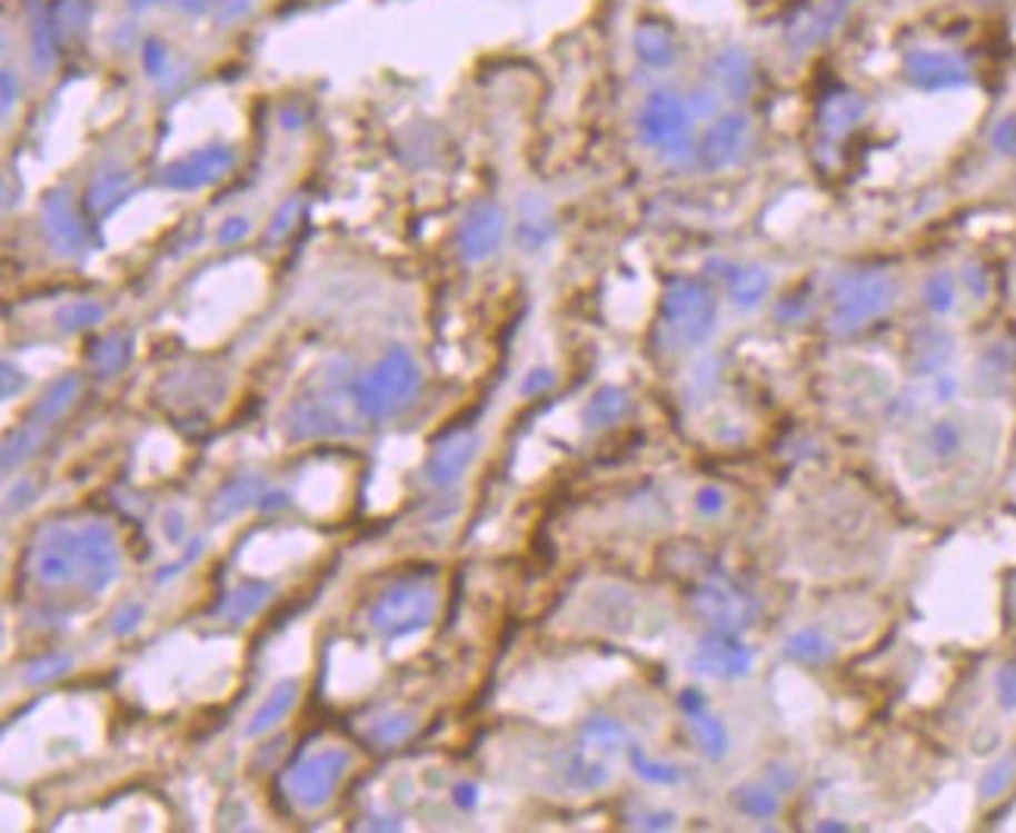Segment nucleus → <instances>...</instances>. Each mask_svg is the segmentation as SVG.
Segmentation results:
<instances>
[{
  "label": "nucleus",
  "mask_w": 1016,
  "mask_h": 833,
  "mask_svg": "<svg viewBox=\"0 0 1016 833\" xmlns=\"http://www.w3.org/2000/svg\"><path fill=\"white\" fill-rule=\"evenodd\" d=\"M424 370L408 349H389L380 361L351 383V408L365 420H392L417 401Z\"/></svg>",
  "instance_id": "1"
},
{
  "label": "nucleus",
  "mask_w": 1016,
  "mask_h": 833,
  "mask_svg": "<svg viewBox=\"0 0 1016 833\" xmlns=\"http://www.w3.org/2000/svg\"><path fill=\"white\" fill-rule=\"evenodd\" d=\"M439 585L436 576H401L389 582L370 604V628L386 641L417 635L439 616Z\"/></svg>",
  "instance_id": "2"
},
{
  "label": "nucleus",
  "mask_w": 1016,
  "mask_h": 833,
  "mask_svg": "<svg viewBox=\"0 0 1016 833\" xmlns=\"http://www.w3.org/2000/svg\"><path fill=\"white\" fill-rule=\"evenodd\" d=\"M895 303V284L883 271H855L839 277L830 296L827 327L834 336H855L889 315Z\"/></svg>",
  "instance_id": "3"
},
{
  "label": "nucleus",
  "mask_w": 1016,
  "mask_h": 833,
  "mask_svg": "<svg viewBox=\"0 0 1016 833\" xmlns=\"http://www.w3.org/2000/svg\"><path fill=\"white\" fill-rule=\"evenodd\" d=\"M663 330L668 343L678 349H699L706 346L718 324V303L713 289L694 277H678L671 280L663 296Z\"/></svg>",
  "instance_id": "4"
},
{
  "label": "nucleus",
  "mask_w": 1016,
  "mask_h": 833,
  "mask_svg": "<svg viewBox=\"0 0 1016 833\" xmlns=\"http://www.w3.org/2000/svg\"><path fill=\"white\" fill-rule=\"evenodd\" d=\"M694 613L709 625V632L740 635L749 625H756L761 606L737 578H730L728 573H713L694 592Z\"/></svg>",
  "instance_id": "5"
},
{
  "label": "nucleus",
  "mask_w": 1016,
  "mask_h": 833,
  "mask_svg": "<svg viewBox=\"0 0 1016 833\" xmlns=\"http://www.w3.org/2000/svg\"><path fill=\"white\" fill-rule=\"evenodd\" d=\"M690 107L678 93L656 91L647 97V103L637 116V131L640 140L659 150L668 159H684L690 156Z\"/></svg>",
  "instance_id": "6"
},
{
  "label": "nucleus",
  "mask_w": 1016,
  "mask_h": 833,
  "mask_svg": "<svg viewBox=\"0 0 1016 833\" xmlns=\"http://www.w3.org/2000/svg\"><path fill=\"white\" fill-rule=\"evenodd\" d=\"M78 545H81L78 585L88 594L109 592L122 573V547L116 529L103 519H91L78 529Z\"/></svg>",
  "instance_id": "7"
},
{
  "label": "nucleus",
  "mask_w": 1016,
  "mask_h": 833,
  "mask_svg": "<svg viewBox=\"0 0 1016 833\" xmlns=\"http://www.w3.org/2000/svg\"><path fill=\"white\" fill-rule=\"evenodd\" d=\"M349 765L351 758L346 750H320V753L305 756L302 762L289 772V796L302 805V809H308V812L323 809V805L333 800V793L339 790V784H342Z\"/></svg>",
  "instance_id": "8"
},
{
  "label": "nucleus",
  "mask_w": 1016,
  "mask_h": 833,
  "mask_svg": "<svg viewBox=\"0 0 1016 833\" xmlns=\"http://www.w3.org/2000/svg\"><path fill=\"white\" fill-rule=\"evenodd\" d=\"M78 566H81V545H78V529L53 523L47 526L34 551H31V573L47 588H62L72 578L78 582Z\"/></svg>",
  "instance_id": "9"
},
{
  "label": "nucleus",
  "mask_w": 1016,
  "mask_h": 833,
  "mask_svg": "<svg viewBox=\"0 0 1016 833\" xmlns=\"http://www.w3.org/2000/svg\"><path fill=\"white\" fill-rule=\"evenodd\" d=\"M970 62L955 50L914 47L905 57V78L920 91H952L970 85Z\"/></svg>",
  "instance_id": "10"
},
{
  "label": "nucleus",
  "mask_w": 1016,
  "mask_h": 833,
  "mask_svg": "<svg viewBox=\"0 0 1016 833\" xmlns=\"http://www.w3.org/2000/svg\"><path fill=\"white\" fill-rule=\"evenodd\" d=\"M233 166H237L233 150L225 143H215V147L187 152L183 159L162 168L159 181L166 184L168 190H202V187H212L221 178H228Z\"/></svg>",
  "instance_id": "11"
},
{
  "label": "nucleus",
  "mask_w": 1016,
  "mask_h": 833,
  "mask_svg": "<svg viewBox=\"0 0 1016 833\" xmlns=\"http://www.w3.org/2000/svg\"><path fill=\"white\" fill-rule=\"evenodd\" d=\"M690 668L706 675V678L737 682V678H746L753 672V651L737 635L709 632L690 656Z\"/></svg>",
  "instance_id": "12"
},
{
  "label": "nucleus",
  "mask_w": 1016,
  "mask_h": 833,
  "mask_svg": "<svg viewBox=\"0 0 1016 833\" xmlns=\"http://www.w3.org/2000/svg\"><path fill=\"white\" fill-rule=\"evenodd\" d=\"M482 448V436L476 429H457L448 433L445 439L436 442V448L426 457V483L436 485V488H451L457 485L467 470L472 467V460L479 457Z\"/></svg>",
  "instance_id": "13"
},
{
  "label": "nucleus",
  "mask_w": 1016,
  "mask_h": 833,
  "mask_svg": "<svg viewBox=\"0 0 1016 833\" xmlns=\"http://www.w3.org/2000/svg\"><path fill=\"white\" fill-rule=\"evenodd\" d=\"M504 230H507V221H504V212L498 202H476L470 212L464 215V221H460V230H457V249H460V256L472 261V265H479V261H486L491 258L498 249H501L504 242Z\"/></svg>",
  "instance_id": "14"
},
{
  "label": "nucleus",
  "mask_w": 1016,
  "mask_h": 833,
  "mask_svg": "<svg viewBox=\"0 0 1016 833\" xmlns=\"http://www.w3.org/2000/svg\"><path fill=\"white\" fill-rule=\"evenodd\" d=\"M746 143H749V119L740 112H728L721 119L709 125V131L703 135L697 147L699 166L709 171H721V168L737 166L744 159Z\"/></svg>",
  "instance_id": "15"
},
{
  "label": "nucleus",
  "mask_w": 1016,
  "mask_h": 833,
  "mask_svg": "<svg viewBox=\"0 0 1016 833\" xmlns=\"http://www.w3.org/2000/svg\"><path fill=\"white\" fill-rule=\"evenodd\" d=\"M283 429L292 442L308 439H330V436H346L351 433L349 420L336 410L330 398H302L296 405H289L287 417H283Z\"/></svg>",
  "instance_id": "16"
},
{
  "label": "nucleus",
  "mask_w": 1016,
  "mask_h": 833,
  "mask_svg": "<svg viewBox=\"0 0 1016 833\" xmlns=\"http://www.w3.org/2000/svg\"><path fill=\"white\" fill-rule=\"evenodd\" d=\"M44 234L50 246L60 256L72 258L81 256L88 249V228L81 221V215L72 206V197L66 190H53L44 199Z\"/></svg>",
  "instance_id": "17"
},
{
  "label": "nucleus",
  "mask_w": 1016,
  "mask_h": 833,
  "mask_svg": "<svg viewBox=\"0 0 1016 833\" xmlns=\"http://www.w3.org/2000/svg\"><path fill=\"white\" fill-rule=\"evenodd\" d=\"M849 7L851 0H815V3H808L789 26L793 47H818L820 41H827L839 29V22L846 19Z\"/></svg>",
  "instance_id": "18"
},
{
  "label": "nucleus",
  "mask_w": 1016,
  "mask_h": 833,
  "mask_svg": "<svg viewBox=\"0 0 1016 833\" xmlns=\"http://www.w3.org/2000/svg\"><path fill=\"white\" fill-rule=\"evenodd\" d=\"M265 492H268V485H265V479L258 473H240V476L228 479L215 492L212 504H209V519H212L215 526L228 523L233 516L246 514L249 507H258L261 498H265Z\"/></svg>",
  "instance_id": "19"
},
{
  "label": "nucleus",
  "mask_w": 1016,
  "mask_h": 833,
  "mask_svg": "<svg viewBox=\"0 0 1016 833\" xmlns=\"http://www.w3.org/2000/svg\"><path fill=\"white\" fill-rule=\"evenodd\" d=\"M560 777L566 781V787L578 790V793H594V790L607 787L612 781V772H609L607 756L594 753L585 743H576L560 756Z\"/></svg>",
  "instance_id": "20"
},
{
  "label": "nucleus",
  "mask_w": 1016,
  "mask_h": 833,
  "mask_svg": "<svg viewBox=\"0 0 1016 833\" xmlns=\"http://www.w3.org/2000/svg\"><path fill=\"white\" fill-rule=\"evenodd\" d=\"M721 280L728 284L730 303L737 305L740 311H753L768 299V289H771V277L765 268L756 265H721Z\"/></svg>",
  "instance_id": "21"
},
{
  "label": "nucleus",
  "mask_w": 1016,
  "mask_h": 833,
  "mask_svg": "<svg viewBox=\"0 0 1016 833\" xmlns=\"http://www.w3.org/2000/svg\"><path fill=\"white\" fill-rule=\"evenodd\" d=\"M516 240L526 252H538L554 240V212L541 197H522V202H519Z\"/></svg>",
  "instance_id": "22"
},
{
  "label": "nucleus",
  "mask_w": 1016,
  "mask_h": 833,
  "mask_svg": "<svg viewBox=\"0 0 1016 833\" xmlns=\"http://www.w3.org/2000/svg\"><path fill=\"white\" fill-rule=\"evenodd\" d=\"M296 700H299V682L283 678V682L273 684L271 694L261 700V706L256 710V715L249 718L246 737H261V734H268L271 727L280 725L289 715V710L296 706Z\"/></svg>",
  "instance_id": "23"
},
{
  "label": "nucleus",
  "mask_w": 1016,
  "mask_h": 833,
  "mask_svg": "<svg viewBox=\"0 0 1016 833\" xmlns=\"http://www.w3.org/2000/svg\"><path fill=\"white\" fill-rule=\"evenodd\" d=\"M865 116V100L851 91H834L820 103V128L827 137H846Z\"/></svg>",
  "instance_id": "24"
},
{
  "label": "nucleus",
  "mask_w": 1016,
  "mask_h": 833,
  "mask_svg": "<svg viewBox=\"0 0 1016 833\" xmlns=\"http://www.w3.org/2000/svg\"><path fill=\"white\" fill-rule=\"evenodd\" d=\"M78 393H81V377H78V374H66V377L53 379L44 389V395L34 401V408H31L29 414V424L44 426V429L50 424H57L62 414L72 408V401L78 398Z\"/></svg>",
  "instance_id": "25"
},
{
  "label": "nucleus",
  "mask_w": 1016,
  "mask_h": 833,
  "mask_svg": "<svg viewBox=\"0 0 1016 833\" xmlns=\"http://www.w3.org/2000/svg\"><path fill=\"white\" fill-rule=\"evenodd\" d=\"M273 588L268 582H261V578H243L233 592L225 597V604H221V613H225V619L230 625H243V622L256 619L258 613L265 609V604L271 601Z\"/></svg>",
  "instance_id": "26"
},
{
  "label": "nucleus",
  "mask_w": 1016,
  "mask_h": 833,
  "mask_svg": "<svg viewBox=\"0 0 1016 833\" xmlns=\"http://www.w3.org/2000/svg\"><path fill=\"white\" fill-rule=\"evenodd\" d=\"M631 410V398L619 386H600L597 393L588 398V405L581 408V424L588 429H607L622 420Z\"/></svg>",
  "instance_id": "27"
},
{
  "label": "nucleus",
  "mask_w": 1016,
  "mask_h": 833,
  "mask_svg": "<svg viewBox=\"0 0 1016 833\" xmlns=\"http://www.w3.org/2000/svg\"><path fill=\"white\" fill-rule=\"evenodd\" d=\"M715 81H718V88L734 97V100H740L746 93H753V60H749V53L744 50H737V47H730L725 53H718L715 57Z\"/></svg>",
  "instance_id": "28"
},
{
  "label": "nucleus",
  "mask_w": 1016,
  "mask_h": 833,
  "mask_svg": "<svg viewBox=\"0 0 1016 833\" xmlns=\"http://www.w3.org/2000/svg\"><path fill=\"white\" fill-rule=\"evenodd\" d=\"M952 336L942 334V330H924L917 334L914 346H910V367L914 374L920 377H936L942 374V367L952 358Z\"/></svg>",
  "instance_id": "29"
},
{
  "label": "nucleus",
  "mask_w": 1016,
  "mask_h": 833,
  "mask_svg": "<svg viewBox=\"0 0 1016 833\" xmlns=\"http://www.w3.org/2000/svg\"><path fill=\"white\" fill-rule=\"evenodd\" d=\"M135 194V175H128V171H109L103 178H97V181L88 187V212L97 215V218H103L109 215L116 206H122L124 199Z\"/></svg>",
  "instance_id": "30"
},
{
  "label": "nucleus",
  "mask_w": 1016,
  "mask_h": 833,
  "mask_svg": "<svg viewBox=\"0 0 1016 833\" xmlns=\"http://www.w3.org/2000/svg\"><path fill=\"white\" fill-rule=\"evenodd\" d=\"M131 355H135V343H131V336L122 334V330L100 336V339H97V343L91 346L93 370H97V374H103V377H116V374H122L124 367L131 364Z\"/></svg>",
  "instance_id": "31"
},
{
  "label": "nucleus",
  "mask_w": 1016,
  "mask_h": 833,
  "mask_svg": "<svg viewBox=\"0 0 1016 833\" xmlns=\"http://www.w3.org/2000/svg\"><path fill=\"white\" fill-rule=\"evenodd\" d=\"M635 47H637V57L653 66V69H666L675 62L678 57V47H675V38H671V31L666 26H659V22H647V26H640L635 34Z\"/></svg>",
  "instance_id": "32"
},
{
  "label": "nucleus",
  "mask_w": 1016,
  "mask_h": 833,
  "mask_svg": "<svg viewBox=\"0 0 1016 833\" xmlns=\"http://www.w3.org/2000/svg\"><path fill=\"white\" fill-rule=\"evenodd\" d=\"M784 653H787L793 663L820 666V663H830L836 651L834 644H830V637L824 635V632H818V628H799V632H793L787 637Z\"/></svg>",
  "instance_id": "33"
},
{
  "label": "nucleus",
  "mask_w": 1016,
  "mask_h": 833,
  "mask_svg": "<svg viewBox=\"0 0 1016 833\" xmlns=\"http://www.w3.org/2000/svg\"><path fill=\"white\" fill-rule=\"evenodd\" d=\"M578 743L591 746L594 753H600V756H612V753H619L625 743H628V734H625L622 722H616L609 715H594L581 727Z\"/></svg>",
  "instance_id": "34"
},
{
  "label": "nucleus",
  "mask_w": 1016,
  "mask_h": 833,
  "mask_svg": "<svg viewBox=\"0 0 1016 833\" xmlns=\"http://www.w3.org/2000/svg\"><path fill=\"white\" fill-rule=\"evenodd\" d=\"M414 731H417V713L395 710V713L380 715L367 725V741H373L382 750H392V746H401L408 741Z\"/></svg>",
  "instance_id": "35"
},
{
  "label": "nucleus",
  "mask_w": 1016,
  "mask_h": 833,
  "mask_svg": "<svg viewBox=\"0 0 1016 833\" xmlns=\"http://www.w3.org/2000/svg\"><path fill=\"white\" fill-rule=\"evenodd\" d=\"M964 426L957 420H936V424L926 429V455L933 457L936 464H952L964 452Z\"/></svg>",
  "instance_id": "36"
},
{
  "label": "nucleus",
  "mask_w": 1016,
  "mask_h": 833,
  "mask_svg": "<svg viewBox=\"0 0 1016 833\" xmlns=\"http://www.w3.org/2000/svg\"><path fill=\"white\" fill-rule=\"evenodd\" d=\"M41 442H44V426L38 424H26L16 426L13 433L7 436L3 442V470L13 473L16 467H22L26 460L38 455V448H41Z\"/></svg>",
  "instance_id": "37"
},
{
  "label": "nucleus",
  "mask_w": 1016,
  "mask_h": 833,
  "mask_svg": "<svg viewBox=\"0 0 1016 833\" xmlns=\"http://www.w3.org/2000/svg\"><path fill=\"white\" fill-rule=\"evenodd\" d=\"M734 805L749 819L768 821L780 812V790L774 784H744L734 793Z\"/></svg>",
  "instance_id": "38"
},
{
  "label": "nucleus",
  "mask_w": 1016,
  "mask_h": 833,
  "mask_svg": "<svg viewBox=\"0 0 1016 833\" xmlns=\"http://www.w3.org/2000/svg\"><path fill=\"white\" fill-rule=\"evenodd\" d=\"M690 718V731H694V741L699 743V750L709 758H721L728 753V727L721 725L709 710H699V713L687 715Z\"/></svg>",
  "instance_id": "39"
},
{
  "label": "nucleus",
  "mask_w": 1016,
  "mask_h": 833,
  "mask_svg": "<svg viewBox=\"0 0 1016 833\" xmlns=\"http://www.w3.org/2000/svg\"><path fill=\"white\" fill-rule=\"evenodd\" d=\"M107 318V308L93 299H78V303L62 305L57 311V327L62 334H81V330H91L97 324H103Z\"/></svg>",
  "instance_id": "40"
},
{
  "label": "nucleus",
  "mask_w": 1016,
  "mask_h": 833,
  "mask_svg": "<svg viewBox=\"0 0 1016 833\" xmlns=\"http://www.w3.org/2000/svg\"><path fill=\"white\" fill-rule=\"evenodd\" d=\"M955 299H957L955 274L936 271L926 277L924 305L929 308V311H933V315H948V311L955 308Z\"/></svg>",
  "instance_id": "41"
},
{
  "label": "nucleus",
  "mask_w": 1016,
  "mask_h": 833,
  "mask_svg": "<svg viewBox=\"0 0 1016 833\" xmlns=\"http://www.w3.org/2000/svg\"><path fill=\"white\" fill-rule=\"evenodd\" d=\"M76 666V660L69 656V653H47L41 660H34L29 668H26V675H22V682L29 684V687H41V684H50L62 678V675H69Z\"/></svg>",
  "instance_id": "42"
},
{
  "label": "nucleus",
  "mask_w": 1016,
  "mask_h": 833,
  "mask_svg": "<svg viewBox=\"0 0 1016 833\" xmlns=\"http://www.w3.org/2000/svg\"><path fill=\"white\" fill-rule=\"evenodd\" d=\"M628 758H631V768H635L644 781H650V784H678L681 781V768L678 765H671V762H659V758H650L640 746H631L628 750Z\"/></svg>",
  "instance_id": "43"
},
{
  "label": "nucleus",
  "mask_w": 1016,
  "mask_h": 833,
  "mask_svg": "<svg viewBox=\"0 0 1016 833\" xmlns=\"http://www.w3.org/2000/svg\"><path fill=\"white\" fill-rule=\"evenodd\" d=\"M1016 777V753L998 758L979 781V796L983 800H998L1004 790L1010 787V781Z\"/></svg>",
  "instance_id": "44"
},
{
  "label": "nucleus",
  "mask_w": 1016,
  "mask_h": 833,
  "mask_svg": "<svg viewBox=\"0 0 1016 833\" xmlns=\"http://www.w3.org/2000/svg\"><path fill=\"white\" fill-rule=\"evenodd\" d=\"M147 622V606L140 604V601H128L116 609V616H112V635L116 637H128L135 635L137 628Z\"/></svg>",
  "instance_id": "45"
},
{
  "label": "nucleus",
  "mask_w": 1016,
  "mask_h": 833,
  "mask_svg": "<svg viewBox=\"0 0 1016 833\" xmlns=\"http://www.w3.org/2000/svg\"><path fill=\"white\" fill-rule=\"evenodd\" d=\"M995 687H998V703H1002L1004 710H1016V663H1007L998 672V678H995Z\"/></svg>",
  "instance_id": "46"
},
{
  "label": "nucleus",
  "mask_w": 1016,
  "mask_h": 833,
  "mask_svg": "<svg viewBox=\"0 0 1016 833\" xmlns=\"http://www.w3.org/2000/svg\"><path fill=\"white\" fill-rule=\"evenodd\" d=\"M992 143H995V150L1004 152V156H1014L1016 159V116H1007L995 125V131H992Z\"/></svg>",
  "instance_id": "47"
},
{
  "label": "nucleus",
  "mask_w": 1016,
  "mask_h": 833,
  "mask_svg": "<svg viewBox=\"0 0 1016 833\" xmlns=\"http://www.w3.org/2000/svg\"><path fill=\"white\" fill-rule=\"evenodd\" d=\"M554 383H557V377H554V370H547V367H535V370H529V374H526V379L519 383V393H522V395H545L547 389H554Z\"/></svg>",
  "instance_id": "48"
},
{
  "label": "nucleus",
  "mask_w": 1016,
  "mask_h": 833,
  "mask_svg": "<svg viewBox=\"0 0 1016 833\" xmlns=\"http://www.w3.org/2000/svg\"><path fill=\"white\" fill-rule=\"evenodd\" d=\"M697 510L706 516H715L725 510V492L715 485H703L697 492Z\"/></svg>",
  "instance_id": "49"
},
{
  "label": "nucleus",
  "mask_w": 1016,
  "mask_h": 833,
  "mask_svg": "<svg viewBox=\"0 0 1016 833\" xmlns=\"http://www.w3.org/2000/svg\"><path fill=\"white\" fill-rule=\"evenodd\" d=\"M249 230H252L249 218H246V215H233V218H228V221L221 225V230H218V242H225V246L240 242L243 237H249Z\"/></svg>",
  "instance_id": "50"
},
{
  "label": "nucleus",
  "mask_w": 1016,
  "mask_h": 833,
  "mask_svg": "<svg viewBox=\"0 0 1016 833\" xmlns=\"http://www.w3.org/2000/svg\"><path fill=\"white\" fill-rule=\"evenodd\" d=\"M296 212H299V202H296V199H289L287 206L277 212V218H273L271 230H268V240H283V237H287V230L296 225Z\"/></svg>",
  "instance_id": "51"
},
{
  "label": "nucleus",
  "mask_w": 1016,
  "mask_h": 833,
  "mask_svg": "<svg viewBox=\"0 0 1016 833\" xmlns=\"http://www.w3.org/2000/svg\"><path fill=\"white\" fill-rule=\"evenodd\" d=\"M166 47L159 44V41H147V47H143V66H147V72H150L152 78H159L162 76V69H166Z\"/></svg>",
  "instance_id": "52"
},
{
  "label": "nucleus",
  "mask_w": 1016,
  "mask_h": 833,
  "mask_svg": "<svg viewBox=\"0 0 1016 833\" xmlns=\"http://www.w3.org/2000/svg\"><path fill=\"white\" fill-rule=\"evenodd\" d=\"M199 557H202V538H193V542H190V545H187V551H183L181 561L175 563V566H166V569H162V576H159V582H166V578L181 576L183 566H190V563L199 561Z\"/></svg>",
  "instance_id": "53"
},
{
  "label": "nucleus",
  "mask_w": 1016,
  "mask_h": 833,
  "mask_svg": "<svg viewBox=\"0 0 1016 833\" xmlns=\"http://www.w3.org/2000/svg\"><path fill=\"white\" fill-rule=\"evenodd\" d=\"M0 383H3V398H13L16 393H22V386H26V377H22V370H16V364L3 361V374H0Z\"/></svg>",
  "instance_id": "54"
},
{
  "label": "nucleus",
  "mask_w": 1016,
  "mask_h": 833,
  "mask_svg": "<svg viewBox=\"0 0 1016 833\" xmlns=\"http://www.w3.org/2000/svg\"><path fill=\"white\" fill-rule=\"evenodd\" d=\"M162 529H166V538L171 545H181L183 535H187V523H183L181 510H168L166 526H162Z\"/></svg>",
  "instance_id": "55"
},
{
  "label": "nucleus",
  "mask_w": 1016,
  "mask_h": 833,
  "mask_svg": "<svg viewBox=\"0 0 1016 833\" xmlns=\"http://www.w3.org/2000/svg\"><path fill=\"white\" fill-rule=\"evenodd\" d=\"M964 280H967V287L973 289V296H986L988 292V277L979 265H970L967 274H964Z\"/></svg>",
  "instance_id": "56"
},
{
  "label": "nucleus",
  "mask_w": 1016,
  "mask_h": 833,
  "mask_svg": "<svg viewBox=\"0 0 1016 833\" xmlns=\"http://www.w3.org/2000/svg\"><path fill=\"white\" fill-rule=\"evenodd\" d=\"M675 824V815L671 812H653V815H644L640 819V827H647V831H666Z\"/></svg>",
  "instance_id": "57"
},
{
  "label": "nucleus",
  "mask_w": 1016,
  "mask_h": 833,
  "mask_svg": "<svg viewBox=\"0 0 1016 833\" xmlns=\"http://www.w3.org/2000/svg\"><path fill=\"white\" fill-rule=\"evenodd\" d=\"M681 710L687 715H694V713H699V710H709V706H706V700H703L699 691H690V687H687V691L681 694Z\"/></svg>",
  "instance_id": "58"
},
{
  "label": "nucleus",
  "mask_w": 1016,
  "mask_h": 833,
  "mask_svg": "<svg viewBox=\"0 0 1016 833\" xmlns=\"http://www.w3.org/2000/svg\"><path fill=\"white\" fill-rule=\"evenodd\" d=\"M455 803L460 805V809H472V805L479 803V790L472 787V784H457Z\"/></svg>",
  "instance_id": "59"
},
{
  "label": "nucleus",
  "mask_w": 1016,
  "mask_h": 833,
  "mask_svg": "<svg viewBox=\"0 0 1016 833\" xmlns=\"http://www.w3.org/2000/svg\"><path fill=\"white\" fill-rule=\"evenodd\" d=\"M289 498L287 492H265V498L258 507H265V510H277V507H287Z\"/></svg>",
  "instance_id": "60"
},
{
  "label": "nucleus",
  "mask_w": 1016,
  "mask_h": 833,
  "mask_svg": "<svg viewBox=\"0 0 1016 833\" xmlns=\"http://www.w3.org/2000/svg\"><path fill=\"white\" fill-rule=\"evenodd\" d=\"M13 100H16L13 72H3V109H7V112H10V107H13Z\"/></svg>",
  "instance_id": "61"
},
{
  "label": "nucleus",
  "mask_w": 1016,
  "mask_h": 833,
  "mask_svg": "<svg viewBox=\"0 0 1016 833\" xmlns=\"http://www.w3.org/2000/svg\"><path fill=\"white\" fill-rule=\"evenodd\" d=\"M135 10H150V7H159V3H168V0H128Z\"/></svg>",
  "instance_id": "62"
},
{
  "label": "nucleus",
  "mask_w": 1016,
  "mask_h": 833,
  "mask_svg": "<svg viewBox=\"0 0 1016 833\" xmlns=\"http://www.w3.org/2000/svg\"><path fill=\"white\" fill-rule=\"evenodd\" d=\"M820 831H849L846 824H820Z\"/></svg>",
  "instance_id": "63"
},
{
  "label": "nucleus",
  "mask_w": 1016,
  "mask_h": 833,
  "mask_svg": "<svg viewBox=\"0 0 1016 833\" xmlns=\"http://www.w3.org/2000/svg\"><path fill=\"white\" fill-rule=\"evenodd\" d=\"M1010 601H1014V609H1016V582H1014V592H1010Z\"/></svg>",
  "instance_id": "64"
}]
</instances>
